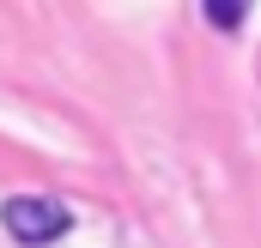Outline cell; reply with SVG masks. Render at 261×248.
Here are the masks:
<instances>
[{"label": "cell", "mask_w": 261, "mask_h": 248, "mask_svg": "<svg viewBox=\"0 0 261 248\" xmlns=\"http://www.w3.org/2000/svg\"><path fill=\"white\" fill-rule=\"evenodd\" d=\"M0 224L12 230V242L49 248V242L67 230V206H61V200H43V194H18V200L0 206Z\"/></svg>", "instance_id": "cell-1"}, {"label": "cell", "mask_w": 261, "mask_h": 248, "mask_svg": "<svg viewBox=\"0 0 261 248\" xmlns=\"http://www.w3.org/2000/svg\"><path fill=\"white\" fill-rule=\"evenodd\" d=\"M243 18H249L243 0H206V24H219V30H237Z\"/></svg>", "instance_id": "cell-2"}]
</instances>
